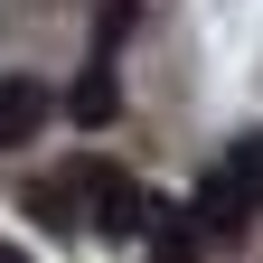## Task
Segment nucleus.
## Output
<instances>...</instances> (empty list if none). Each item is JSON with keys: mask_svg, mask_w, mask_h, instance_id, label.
<instances>
[{"mask_svg": "<svg viewBox=\"0 0 263 263\" xmlns=\"http://www.w3.org/2000/svg\"><path fill=\"white\" fill-rule=\"evenodd\" d=\"M57 188H66V197H94V226H104V235H141V226H151V197L132 188L113 160H76Z\"/></svg>", "mask_w": 263, "mask_h": 263, "instance_id": "obj_1", "label": "nucleus"}, {"mask_svg": "<svg viewBox=\"0 0 263 263\" xmlns=\"http://www.w3.org/2000/svg\"><path fill=\"white\" fill-rule=\"evenodd\" d=\"M47 113H57V94L38 85V76H0V141H38V132H47Z\"/></svg>", "mask_w": 263, "mask_h": 263, "instance_id": "obj_2", "label": "nucleus"}, {"mask_svg": "<svg viewBox=\"0 0 263 263\" xmlns=\"http://www.w3.org/2000/svg\"><path fill=\"white\" fill-rule=\"evenodd\" d=\"M197 216H207V235H245V216H254V197L235 170H216L207 188H197Z\"/></svg>", "mask_w": 263, "mask_h": 263, "instance_id": "obj_3", "label": "nucleus"}, {"mask_svg": "<svg viewBox=\"0 0 263 263\" xmlns=\"http://www.w3.org/2000/svg\"><path fill=\"white\" fill-rule=\"evenodd\" d=\"M113 104H122V94H113V57H94L85 76H76V94H66V113H76L85 132H104V122H113Z\"/></svg>", "mask_w": 263, "mask_h": 263, "instance_id": "obj_4", "label": "nucleus"}, {"mask_svg": "<svg viewBox=\"0 0 263 263\" xmlns=\"http://www.w3.org/2000/svg\"><path fill=\"white\" fill-rule=\"evenodd\" d=\"M226 170H235V179H245V197H254V207H263V132H245V141H235V160H226Z\"/></svg>", "mask_w": 263, "mask_h": 263, "instance_id": "obj_5", "label": "nucleus"}, {"mask_svg": "<svg viewBox=\"0 0 263 263\" xmlns=\"http://www.w3.org/2000/svg\"><path fill=\"white\" fill-rule=\"evenodd\" d=\"M0 263H28V254H19V245H10V235H0Z\"/></svg>", "mask_w": 263, "mask_h": 263, "instance_id": "obj_6", "label": "nucleus"}]
</instances>
